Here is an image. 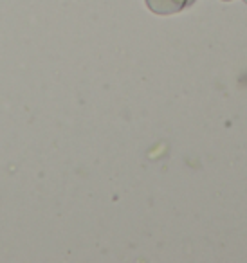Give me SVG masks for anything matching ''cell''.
I'll return each instance as SVG.
<instances>
[{
  "instance_id": "6da1fadb",
  "label": "cell",
  "mask_w": 247,
  "mask_h": 263,
  "mask_svg": "<svg viewBox=\"0 0 247 263\" xmlns=\"http://www.w3.org/2000/svg\"><path fill=\"white\" fill-rule=\"evenodd\" d=\"M182 2L184 0H148V6L157 13H170L181 8Z\"/></svg>"
}]
</instances>
